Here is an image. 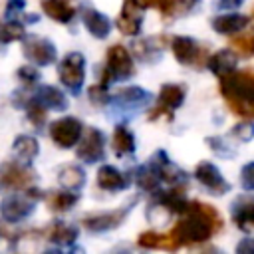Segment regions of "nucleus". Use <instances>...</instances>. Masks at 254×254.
I'll use <instances>...</instances> for the list:
<instances>
[{
    "label": "nucleus",
    "mask_w": 254,
    "mask_h": 254,
    "mask_svg": "<svg viewBox=\"0 0 254 254\" xmlns=\"http://www.w3.org/2000/svg\"><path fill=\"white\" fill-rule=\"evenodd\" d=\"M185 216L175 224L173 232L183 246H192L208 240L222 228V218L218 210L204 202H189Z\"/></svg>",
    "instance_id": "obj_1"
},
{
    "label": "nucleus",
    "mask_w": 254,
    "mask_h": 254,
    "mask_svg": "<svg viewBox=\"0 0 254 254\" xmlns=\"http://www.w3.org/2000/svg\"><path fill=\"white\" fill-rule=\"evenodd\" d=\"M220 95L230 111L244 119H254V71L240 69L220 77Z\"/></svg>",
    "instance_id": "obj_2"
},
{
    "label": "nucleus",
    "mask_w": 254,
    "mask_h": 254,
    "mask_svg": "<svg viewBox=\"0 0 254 254\" xmlns=\"http://www.w3.org/2000/svg\"><path fill=\"white\" fill-rule=\"evenodd\" d=\"M171 50L177 58L179 64L183 65H192V67H202L208 62V50L200 46L196 40L187 38V36H177L171 42Z\"/></svg>",
    "instance_id": "obj_3"
},
{
    "label": "nucleus",
    "mask_w": 254,
    "mask_h": 254,
    "mask_svg": "<svg viewBox=\"0 0 254 254\" xmlns=\"http://www.w3.org/2000/svg\"><path fill=\"white\" fill-rule=\"evenodd\" d=\"M85 77V58L79 52L67 54L60 64V81L73 93L79 91Z\"/></svg>",
    "instance_id": "obj_4"
},
{
    "label": "nucleus",
    "mask_w": 254,
    "mask_h": 254,
    "mask_svg": "<svg viewBox=\"0 0 254 254\" xmlns=\"http://www.w3.org/2000/svg\"><path fill=\"white\" fill-rule=\"evenodd\" d=\"M34 181V173L16 161H6L0 165V192H12L26 189Z\"/></svg>",
    "instance_id": "obj_5"
},
{
    "label": "nucleus",
    "mask_w": 254,
    "mask_h": 254,
    "mask_svg": "<svg viewBox=\"0 0 254 254\" xmlns=\"http://www.w3.org/2000/svg\"><path fill=\"white\" fill-rule=\"evenodd\" d=\"M50 137L58 147L69 149L81 137V123L75 117H60L50 125Z\"/></svg>",
    "instance_id": "obj_6"
},
{
    "label": "nucleus",
    "mask_w": 254,
    "mask_h": 254,
    "mask_svg": "<svg viewBox=\"0 0 254 254\" xmlns=\"http://www.w3.org/2000/svg\"><path fill=\"white\" fill-rule=\"evenodd\" d=\"M183 101H185V87L179 83H165L159 91V105L153 109L149 119H157L159 115L173 119V109L181 107Z\"/></svg>",
    "instance_id": "obj_7"
},
{
    "label": "nucleus",
    "mask_w": 254,
    "mask_h": 254,
    "mask_svg": "<svg viewBox=\"0 0 254 254\" xmlns=\"http://www.w3.org/2000/svg\"><path fill=\"white\" fill-rule=\"evenodd\" d=\"M24 56L36 65H50L56 62L58 52L50 40L40 38V36H32L24 42Z\"/></svg>",
    "instance_id": "obj_8"
},
{
    "label": "nucleus",
    "mask_w": 254,
    "mask_h": 254,
    "mask_svg": "<svg viewBox=\"0 0 254 254\" xmlns=\"http://www.w3.org/2000/svg\"><path fill=\"white\" fill-rule=\"evenodd\" d=\"M194 177H196V181H198L208 192H212V194H216V196H220V194H224V192L230 190V185L224 181V177L220 175L218 167H214V165L208 163V161H202V163L196 165Z\"/></svg>",
    "instance_id": "obj_9"
},
{
    "label": "nucleus",
    "mask_w": 254,
    "mask_h": 254,
    "mask_svg": "<svg viewBox=\"0 0 254 254\" xmlns=\"http://www.w3.org/2000/svg\"><path fill=\"white\" fill-rule=\"evenodd\" d=\"M107 69L113 73V79H127L135 73V65L127 48L115 44L107 50Z\"/></svg>",
    "instance_id": "obj_10"
},
{
    "label": "nucleus",
    "mask_w": 254,
    "mask_h": 254,
    "mask_svg": "<svg viewBox=\"0 0 254 254\" xmlns=\"http://www.w3.org/2000/svg\"><path fill=\"white\" fill-rule=\"evenodd\" d=\"M143 6L137 0H125L123 10L117 18V28L125 36H137L143 24Z\"/></svg>",
    "instance_id": "obj_11"
},
{
    "label": "nucleus",
    "mask_w": 254,
    "mask_h": 254,
    "mask_svg": "<svg viewBox=\"0 0 254 254\" xmlns=\"http://www.w3.org/2000/svg\"><path fill=\"white\" fill-rule=\"evenodd\" d=\"M105 153V137L99 129H87L85 137L81 139L79 147H77V157L83 159L85 163H95L101 161Z\"/></svg>",
    "instance_id": "obj_12"
},
{
    "label": "nucleus",
    "mask_w": 254,
    "mask_h": 254,
    "mask_svg": "<svg viewBox=\"0 0 254 254\" xmlns=\"http://www.w3.org/2000/svg\"><path fill=\"white\" fill-rule=\"evenodd\" d=\"M131 206L125 204L117 210H111V212H101V214H93V216H87L83 218V226L89 230V232H105V230H111V228H117L125 216L129 214Z\"/></svg>",
    "instance_id": "obj_13"
},
{
    "label": "nucleus",
    "mask_w": 254,
    "mask_h": 254,
    "mask_svg": "<svg viewBox=\"0 0 254 254\" xmlns=\"http://www.w3.org/2000/svg\"><path fill=\"white\" fill-rule=\"evenodd\" d=\"M232 220L238 230L254 234V198L238 196L232 204Z\"/></svg>",
    "instance_id": "obj_14"
},
{
    "label": "nucleus",
    "mask_w": 254,
    "mask_h": 254,
    "mask_svg": "<svg viewBox=\"0 0 254 254\" xmlns=\"http://www.w3.org/2000/svg\"><path fill=\"white\" fill-rule=\"evenodd\" d=\"M32 192L28 194V198L24 196H8L4 198V202L0 204V212L6 220L10 222H16V220H22L26 218L28 214L34 212V200H30Z\"/></svg>",
    "instance_id": "obj_15"
},
{
    "label": "nucleus",
    "mask_w": 254,
    "mask_h": 254,
    "mask_svg": "<svg viewBox=\"0 0 254 254\" xmlns=\"http://www.w3.org/2000/svg\"><path fill=\"white\" fill-rule=\"evenodd\" d=\"M137 244L141 246V248H149V250H153V248H161V250H177V248H181L183 244H181V240L175 236V232L171 230L169 234H157V232H143L139 238H137Z\"/></svg>",
    "instance_id": "obj_16"
},
{
    "label": "nucleus",
    "mask_w": 254,
    "mask_h": 254,
    "mask_svg": "<svg viewBox=\"0 0 254 254\" xmlns=\"http://www.w3.org/2000/svg\"><path fill=\"white\" fill-rule=\"evenodd\" d=\"M44 12L56 20V22H69L77 14V2L75 0H42Z\"/></svg>",
    "instance_id": "obj_17"
},
{
    "label": "nucleus",
    "mask_w": 254,
    "mask_h": 254,
    "mask_svg": "<svg viewBox=\"0 0 254 254\" xmlns=\"http://www.w3.org/2000/svg\"><path fill=\"white\" fill-rule=\"evenodd\" d=\"M81 18H83V24H85V28L89 30V34L95 36V38H99V40L107 38V34L111 32V22H109V18H107L105 14L93 10V8H85Z\"/></svg>",
    "instance_id": "obj_18"
},
{
    "label": "nucleus",
    "mask_w": 254,
    "mask_h": 254,
    "mask_svg": "<svg viewBox=\"0 0 254 254\" xmlns=\"http://www.w3.org/2000/svg\"><path fill=\"white\" fill-rule=\"evenodd\" d=\"M246 26H248V16H244V14H222V16H216L212 20L214 32H218L222 36L236 34Z\"/></svg>",
    "instance_id": "obj_19"
},
{
    "label": "nucleus",
    "mask_w": 254,
    "mask_h": 254,
    "mask_svg": "<svg viewBox=\"0 0 254 254\" xmlns=\"http://www.w3.org/2000/svg\"><path fill=\"white\" fill-rule=\"evenodd\" d=\"M206 65L214 75L222 77V75L234 71V67H236V52L234 50H220V52H216L214 56L208 58Z\"/></svg>",
    "instance_id": "obj_20"
},
{
    "label": "nucleus",
    "mask_w": 254,
    "mask_h": 254,
    "mask_svg": "<svg viewBox=\"0 0 254 254\" xmlns=\"http://www.w3.org/2000/svg\"><path fill=\"white\" fill-rule=\"evenodd\" d=\"M97 185L105 190H121L129 185V181L125 179V175L111 167V165H103L99 171H97Z\"/></svg>",
    "instance_id": "obj_21"
},
{
    "label": "nucleus",
    "mask_w": 254,
    "mask_h": 254,
    "mask_svg": "<svg viewBox=\"0 0 254 254\" xmlns=\"http://www.w3.org/2000/svg\"><path fill=\"white\" fill-rule=\"evenodd\" d=\"M58 181H60V185H62L65 190H77V189H81L83 183H85V173H83L79 167H75V165H67V167H64V169L60 171Z\"/></svg>",
    "instance_id": "obj_22"
},
{
    "label": "nucleus",
    "mask_w": 254,
    "mask_h": 254,
    "mask_svg": "<svg viewBox=\"0 0 254 254\" xmlns=\"http://www.w3.org/2000/svg\"><path fill=\"white\" fill-rule=\"evenodd\" d=\"M135 181H137V185L143 189V190H149V192H153V190H157L159 189V185H161V173H159V169H157V165H145V167H141L139 171H137V177H135Z\"/></svg>",
    "instance_id": "obj_23"
},
{
    "label": "nucleus",
    "mask_w": 254,
    "mask_h": 254,
    "mask_svg": "<svg viewBox=\"0 0 254 254\" xmlns=\"http://www.w3.org/2000/svg\"><path fill=\"white\" fill-rule=\"evenodd\" d=\"M111 147L115 155H131L135 151V137L127 127H117L113 133Z\"/></svg>",
    "instance_id": "obj_24"
},
{
    "label": "nucleus",
    "mask_w": 254,
    "mask_h": 254,
    "mask_svg": "<svg viewBox=\"0 0 254 254\" xmlns=\"http://www.w3.org/2000/svg\"><path fill=\"white\" fill-rule=\"evenodd\" d=\"M14 151H16V155L22 159V161H34L36 159V155L40 153V145H38V141L34 139V137H30V135H20V137H16L14 139Z\"/></svg>",
    "instance_id": "obj_25"
},
{
    "label": "nucleus",
    "mask_w": 254,
    "mask_h": 254,
    "mask_svg": "<svg viewBox=\"0 0 254 254\" xmlns=\"http://www.w3.org/2000/svg\"><path fill=\"white\" fill-rule=\"evenodd\" d=\"M48 238L54 242V244H60V246H67L71 244L75 238H77V230L69 224H64V222H56L52 228H50V234Z\"/></svg>",
    "instance_id": "obj_26"
},
{
    "label": "nucleus",
    "mask_w": 254,
    "mask_h": 254,
    "mask_svg": "<svg viewBox=\"0 0 254 254\" xmlns=\"http://www.w3.org/2000/svg\"><path fill=\"white\" fill-rule=\"evenodd\" d=\"M117 99L125 107H139V105L147 103L149 93L145 89H141V87H127V89H119L117 91Z\"/></svg>",
    "instance_id": "obj_27"
},
{
    "label": "nucleus",
    "mask_w": 254,
    "mask_h": 254,
    "mask_svg": "<svg viewBox=\"0 0 254 254\" xmlns=\"http://www.w3.org/2000/svg\"><path fill=\"white\" fill-rule=\"evenodd\" d=\"M38 99L48 107V109H65L67 107V99L64 97V93L56 87H42L38 93Z\"/></svg>",
    "instance_id": "obj_28"
},
{
    "label": "nucleus",
    "mask_w": 254,
    "mask_h": 254,
    "mask_svg": "<svg viewBox=\"0 0 254 254\" xmlns=\"http://www.w3.org/2000/svg\"><path fill=\"white\" fill-rule=\"evenodd\" d=\"M77 202V194L73 190H64V192H54L48 196V206L54 212H64L69 210Z\"/></svg>",
    "instance_id": "obj_29"
},
{
    "label": "nucleus",
    "mask_w": 254,
    "mask_h": 254,
    "mask_svg": "<svg viewBox=\"0 0 254 254\" xmlns=\"http://www.w3.org/2000/svg\"><path fill=\"white\" fill-rule=\"evenodd\" d=\"M24 34H26L24 32V26L20 22H6V24L0 26V42H4V44L22 40Z\"/></svg>",
    "instance_id": "obj_30"
},
{
    "label": "nucleus",
    "mask_w": 254,
    "mask_h": 254,
    "mask_svg": "<svg viewBox=\"0 0 254 254\" xmlns=\"http://www.w3.org/2000/svg\"><path fill=\"white\" fill-rule=\"evenodd\" d=\"M230 48L244 56V58H252L254 56V32L252 34H246V36H240V38H234L230 42Z\"/></svg>",
    "instance_id": "obj_31"
},
{
    "label": "nucleus",
    "mask_w": 254,
    "mask_h": 254,
    "mask_svg": "<svg viewBox=\"0 0 254 254\" xmlns=\"http://www.w3.org/2000/svg\"><path fill=\"white\" fill-rule=\"evenodd\" d=\"M28 119L34 123V125H38V127H42L44 125V121H46V105L36 97V99H32L30 103H28Z\"/></svg>",
    "instance_id": "obj_32"
},
{
    "label": "nucleus",
    "mask_w": 254,
    "mask_h": 254,
    "mask_svg": "<svg viewBox=\"0 0 254 254\" xmlns=\"http://www.w3.org/2000/svg\"><path fill=\"white\" fill-rule=\"evenodd\" d=\"M232 135L240 141V143H248L250 139H254V123H238L232 129Z\"/></svg>",
    "instance_id": "obj_33"
},
{
    "label": "nucleus",
    "mask_w": 254,
    "mask_h": 254,
    "mask_svg": "<svg viewBox=\"0 0 254 254\" xmlns=\"http://www.w3.org/2000/svg\"><path fill=\"white\" fill-rule=\"evenodd\" d=\"M240 185L244 190H254V161L246 163L240 171Z\"/></svg>",
    "instance_id": "obj_34"
},
{
    "label": "nucleus",
    "mask_w": 254,
    "mask_h": 254,
    "mask_svg": "<svg viewBox=\"0 0 254 254\" xmlns=\"http://www.w3.org/2000/svg\"><path fill=\"white\" fill-rule=\"evenodd\" d=\"M89 99L93 101V103H97V105H101V103H105L109 97H107V85L105 83H97V85H91L89 87Z\"/></svg>",
    "instance_id": "obj_35"
},
{
    "label": "nucleus",
    "mask_w": 254,
    "mask_h": 254,
    "mask_svg": "<svg viewBox=\"0 0 254 254\" xmlns=\"http://www.w3.org/2000/svg\"><path fill=\"white\" fill-rule=\"evenodd\" d=\"M18 77H20L24 83L32 85V83H36V81L40 79V71H38L36 67H32V65H22V67L18 69Z\"/></svg>",
    "instance_id": "obj_36"
},
{
    "label": "nucleus",
    "mask_w": 254,
    "mask_h": 254,
    "mask_svg": "<svg viewBox=\"0 0 254 254\" xmlns=\"http://www.w3.org/2000/svg\"><path fill=\"white\" fill-rule=\"evenodd\" d=\"M177 6H179V0H155V8H157L165 18H169V16L175 12Z\"/></svg>",
    "instance_id": "obj_37"
},
{
    "label": "nucleus",
    "mask_w": 254,
    "mask_h": 254,
    "mask_svg": "<svg viewBox=\"0 0 254 254\" xmlns=\"http://www.w3.org/2000/svg\"><path fill=\"white\" fill-rule=\"evenodd\" d=\"M206 143L210 145V149H214V151H216L218 155H222V157H226V155H230V153H232V151H230V147H228V145H224L220 137H208V139H206Z\"/></svg>",
    "instance_id": "obj_38"
},
{
    "label": "nucleus",
    "mask_w": 254,
    "mask_h": 254,
    "mask_svg": "<svg viewBox=\"0 0 254 254\" xmlns=\"http://www.w3.org/2000/svg\"><path fill=\"white\" fill-rule=\"evenodd\" d=\"M238 254H254V238H244L238 246H236Z\"/></svg>",
    "instance_id": "obj_39"
},
{
    "label": "nucleus",
    "mask_w": 254,
    "mask_h": 254,
    "mask_svg": "<svg viewBox=\"0 0 254 254\" xmlns=\"http://www.w3.org/2000/svg\"><path fill=\"white\" fill-rule=\"evenodd\" d=\"M24 8V0H10L6 8V16H12L14 12H20Z\"/></svg>",
    "instance_id": "obj_40"
},
{
    "label": "nucleus",
    "mask_w": 254,
    "mask_h": 254,
    "mask_svg": "<svg viewBox=\"0 0 254 254\" xmlns=\"http://www.w3.org/2000/svg\"><path fill=\"white\" fill-rule=\"evenodd\" d=\"M242 2H244V0H218V8H228V10H232V8L242 6Z\"/></svg>",
    "instance_id": "obj_41"
},
{
    "label": "nucleus",
    "mask_w": 254,
    "mask_h": 254,
    "mask_svg": "<svg viewBox=\"0 0 254 254\" xmlns=\"http://www.w3.org/2000/svg\"><path fill=\"white\" fill-rule=\"evenodd\" d=\"M196 2L198 0H179V8H181V12H189L196 6Z\"/></svg>",
    "instance_id": "obj_42"
},
{
    "label": "nucleus",
    "mask_w": 254,
    "mask_h": 254,
    "mask_svg": "<svg viewBox=\"0 0 254 254\" xmlns=\"http://www.w3.org/2000/svg\"><path fill=\"white\" fill-rule=\"evenodd\" d=\"M252 16H254V10H252Z\"/></svg>",
    "instance_id": "obj_43"
}]
</instances>
